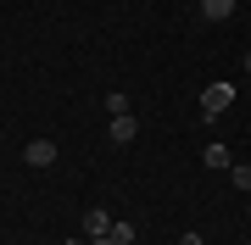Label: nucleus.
<instances>
[{"mask_svg":"<svg viewBox=\"0 0 251 245\" xmlns=\"http://www.w3.org/2000/svg\"><path fill=\"white\" fill-rule=\"evenodd\" d=\"M201 17L206 22H229L234 17V0H201Z\"/></svg>","mask_w":251,"mask_h":245,"instance_id":"39448f33","label":"nucleus"},{"mask_svg":"<svg viewBox=\"0 0 251 245\" xmlns=\"http://www.w3.org/2000/svg\"><path fill=\"white\" fill-rule=\"evenodd\" d=\"M106 111H112V117H117V111H128V95H123V89H112V95H106Z\"/></svg>","mask_w":251,"mask_h":245,"instance_id":"1a4fd4ad","label":"nucleus"},{"mask_svg":"<svg viewBox=\"0 0 251 245\" xmlns=\"http://www.w3.org/2000/svg\"><path fill=\"white\" fill-rule=\"evenodd\" d=\"M134 134H140V123L128 117V111H117V117L106 123V139H112V145H128V139H134Z\"/></svg>","mask_w":251,"mask_h":245,"instance_id":"7ed1b4c3","label":"nucleus"},{"mask_svg":"<svg viewBox=\"0 0 251 245\" xmlns=\"http://www.w3.org/2000/svg\"><path fill=\"white\" fill-rule=\"evenodd\" d=\"M106 228H112V212H106V206H90V212H84V240L106 234Z\"/></svg>","mask_w":251,"mask_h":245,"instance_id":"20e7f679","label":"nucleus"},{"mask_svg":"<svg viewBox=\"0 0 251 245\" xmlns=\"http://www.w3.org/2000/svg\"><path fill=\"white\" fill-rule=\"evenodd\" d=\"M246 245H251V240H246Z\"/></svg>","mask_w":251,"mask_h":245,"instance_id":"f8f14e48","label":"nucleus"},{"mask_svg":"<svg viewBox=\"0 0 251 245\" xmlns=\"http://www.w3.org/2000/svg\"><path fill=\"white\" fill-rule=\"evenodd\" d=\"M23 162L28 167H56V139H28V145H23Z\"/></svg>","mask_w":251,"mask_h":245,"instance_id":"f03ea898","label":"nucleus"},{"mask_svg":"<svg viewBox=\"0 0 251 245\" xmlns=\"http://www.w3.org/2000/svg\"><path fill=\"white\" fill-rule=\"evenodd\" d=\"M229 106H234V84H229V78H212V84L201 89V111L218 117V111H229Z\"/></svg>","mask_w":251,"mask_h":245,"instance_id":"f257e3e1","label":"nucleus"},{"mask_svg":"<svg viewBox=\"0 0 251 245\" xmlns=\"http://www.w3.org/2000/svg\"><path fill=\"white\" fill-rule=\"evenodd\" d=\"M179 245H206V240H201V234H184V240H179Z\"/></svg>","mask_w":251,"mask_h":245,"instance_id":"9d476101","label":"nucleus"},{"mask_svg":"<svg viewBox=\"0 0 251 245\" xmlns=\"http://www.w3.org/2000/svg\"><path fill=\"white\" fill-rule=\"evenodd\" d=\"M229 178H234V190H246V195H251V167H229Z\"/></svg>","mask_w":251,"mask_h":245,"instance_id":"6e6552de","label":"nucleus"},{"mask_svg":"<svg viewBox=\"0 0 251 245\" xmlns=\"http://www.w3.org/2000/svg\"><path fill=\"white\" fill-rule=\"evenodd\" d=\"M206 167H234L229 162V145H206Z\"/></svg>","mask_w":251,"mask_h":245,"instance_id":"0eeeda50","label":"nucleus"},{"mask_svg":"<svg viewBox=\"0 0 251 245\" xmlns=\"http://www.w3.org/2000/svg\"><path fill=\"white\" fill-rule=\"evenodd\" d=\"M246 73H251V50H246Z\"/></svg>","mask_w":251,"mask_h":245,"instance_id":"9b49d317","label":"nucleus"},{"mask_svg":"<svg viewBox=\"0 0 251 245\" xmlns=\"http://www.w3.org/2000/svg\"><path fill=\"white\" fill-rule=\"evenodd\" d=\"M134 245H140V240H134Z\"/></svg>","mask_w":251,"mask_h":245,"instance_id":"ddd939ff","label":"nucleus"},{"mask_svg":"<svg viewBox=\"0 0 251 245\" xmlns=\"http://www.w3.org/2000/svg\"><path fill=\"white\" fill-rule=\"evenodd\" d=\"M106 234H112V245H134V240H140V234H134V223H123V218H112Z\"/></svg>","mask_w":251,"mask_h":245,"instance_id":"423d86ee","label":"nucleus"}]
</instances>
